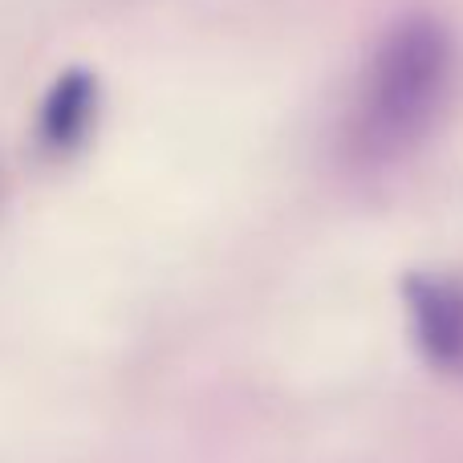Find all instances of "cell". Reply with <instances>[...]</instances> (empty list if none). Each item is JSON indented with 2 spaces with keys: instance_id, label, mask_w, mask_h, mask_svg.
<instances>
[{
  "instance_id": "cell-1",
  "label": "cell",
  "mask_w": 463,
  "mask_h": 463,
  "mask_svg": "<svg viewBox=\"0 0 463 463\" xmlns=\"http://www.w3.org/2000/svg\"><path fill=\"white\" fill-rule=\"evenodd\" d=\"M456 81V37L431 13L394 21L370 49L345 118L362 163L407 159L439 122Z\"/></svg>"
},
{
  "instance_id": "cell-2",
  "label": "cell",
  "mask_w": 463,
  "mask_h": 463,
  "mask_svg": "<svg viewBox=\"0 0 463 463\" xmlns=\"http://www.w3.org/2000/svg\"><path fill=\"white\" fill-rule=\"evenodd\" d=\"M419 350L439 370H463V280L439 272H411L402 280Z\"/></svg>"
},
{
  "instance_id": "cell-3",
  "label": "cell",
  "mask_w": 463,
  "mask_h": 463,
  "mask_svg": "<svg viewBox=\"0 0 463 463\" xmlns=\"http://www.w3.org/2000/svg\"><path fill=\"white\" fill-rule=\"evenodd\" d=\"M98 122V78L90 70H65L49 86L37 118V138L45 155H73Z\"/></svg>"
}]
</instances>
